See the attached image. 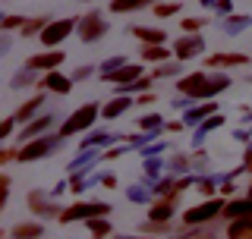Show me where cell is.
Here are the masks:
<instances>
[{"label": "cell", "instance_id": "cell-1", "mask_svg": "<svg viewBox=\"0 0 252 239\" xmlns=\"http://www.w3.org/2000/svg\"><path fill=\"white\" fill-rule=\"evenodd\" d=\"M224 89H230V76L224 73H186L177 79V91L186 94L189 101H211Z\"/></svg>", "mask_w": 252, "mask_h": 239}, {"label": "cell", "instance_id": "cell-2", "mask_svg": "<svg viewBox=\"0 0 252 239\" xmlns=\"http://www.w3.org/2000/svg\"><path fill=\"white\" fill-rule=\"evenodd\" d=\"M63 135H41V139H32V142H22V148L16 151V161H22V164H32V161H41V157L47 154H54L60 145H63Z\"/></svg>", "mask_w": 252, "mask_h": 239}, {"label": "cell", "instance_id": "cell-3", "mask_svg": "<svg viewBox=\"0 0 252 239\" xmlns=\"http://www.w3.org/2000/svg\"><path fill=\"white\" fill-rule=\"evenodd\" d=\"M98 117H101V107L98 104H82L79 110H73V114L63 120V126H60L57 132L63 135V139H73V135H79V132H89Z\"/></svg>", "mask_w": 252, "mask_h": 239}, {"label": "cell", "instance_id": "cell-4", "mask_svg": "<svg viewBox=\"0 0 252 239\" xmlns=\"http://www.w3.org/2000/svg\"><path fill=\"white\" fill-rule=\"evenodd\" d=\"M110 214V205L107 202H76V205H66L60 211V224H76V220H92V217H107Z\"/></svg>", "mask_w": 252, "mask_h": 239}, {"label": "cell", "instance_id": "cell-5", "mask_svg": "<svg viewBox=\"0 0 252 239\" xmlns=\"http://www.w3.org/2000/svg\"><path fill=\"white\" fill-rule=\"evenodd\" d=\"M73 29H79V19H51L44 26V31L38 35V41H41L47 51H54V47H60L69 35H73Z\"/></svg>", "mask_w": 252, "mask_h": 239}, {"label": "cell", "instance_id": "cell-6", "mask_svg": "<svg viewBox=\"0 0 252 239\" xmlns=\"http://www.w3.org/2000/svg\"><path fill=\"white\" fill-rule=\"evenodd\" d=\"M107 19L101 16V10H89L85 16H79V29H76V35L82 38L85 44H92V41H101V38L107 35Z\"/></svg>", "mask_w": 252, "mask_h": 239}, {"label": "cell", "instance_id": "cell-7", "mask_svg": "<svg viewBox=\"0 0 252 239\" xmlns=\"http://www.w3.org/2000/svg\"><path fill=\"white\" fill-rule=\"evenodd\" d=\"M224 198H205L202 205H195V208H189L183 214V224L186 227H195V224H208V220L220 217V211H224Z\"/></svg>", "mask_w": 252, "mask_h": 239}, {"label": "cell", "instance_id": "cell-8", "mask_svg": "<svg viewBox=\"0 0 252 239\" xmlns=\"http://www.w3.org/2000/svg\"><path fill=\"white\" fill-rule=\"evenodd\" d=\"M202 54H205V38L202 35H186V31H183V35L173 41V57L183 60V63L202 57Z\"/></svg>", "mask_w": 252, "mask_h": 239}, {"label": "cell", "instance_id": "cell-9", "mask_svg": "<svg viewBox=\"0 0 252 239\" xmlns=\"http://www.w3.org/2000/svg\"><path fill=\"white\" fill-rule=\"evenodd\" d=\"M54 123H57V114H38L35 120H29L26 126L19 129V142H32V139H41L47 135V129H54Z\"/></svg>", "mask_w": 252, "mask_h": 239}, {"label": "cell", "instance_id": "cell-10", "mask_svg": "<svg viewBox=\"0 0 252 239\" xmlns=\"http://www.w3.org/2000/svg\"><path fill=\"white\" fill-rule=\"evenodd\" d=\"M29 208H32V214H38V217H60V211H63L51 195L41 192V189L29 192Z\"/></svg>", "mask_w": 252, "mask_h": 239}, {"label": "cell", "instance_id": "cell-11", "mask_svg": "<svg viewBox=\"0 0 252 239\" xmlns=\"http://www.w3.org/2000/svg\"><path fill=\"white\" fill-rule=\"evenodd\" d=\"M63 60H66V54H63L60 47H54V51H44V54H35V57H29L26 66L35 69V73H51V69H60Z\"/></svg>", "mask_w": 252, "mask_h": 239}, {"label": "cell", "instance_id": "cell-12", "mask_svg": "<svg viewBox=\"0 0 252 239\" xmlns=\"http://www.w3.org/2000/svg\"><path fill=\"white\" fill-rule=\"evenodd\" d=\"M38 85H41V91L69 94V89H73V76H63L60 69H51V73H44L41 79H38Z\"/></svg>", "mask_w": 252, "mask_h": 239}, {"label": "cell", "instance_id": "cell-13", "mask_svg": "<svg viewBox=\"0 0 252 239\" xmlns=\"http://www.w3.org/2000/svg\"><path fill=\"white\" fill-rule=\"evenodd\" d=\"M145 76V66L142 63H126V66H120L117 73H110V76H101L107 85H129V82H136V79Z\"/></svg>", "mask_w": 252, "mask_h": 239}, {"label": "cell", "instance_id": "cell-14", "mask_svg": "<svg viewBox=\"0 0 252 239\" xmlns=\"http://www.w3.org/2000/svg\"><path fill=\"white\" fill-rule=\"evenodd\" d=\"M220 217L230 224V220H236V217H252V195H246V198H230V202L224 205V211H220Z\"/></svg>", "mask_w": 252, "mask_h": 239}, {"label": "cell", "instance_id": "cell-15", "mask_svg": "<svg viewBox=\"0 0 252 239\" xmlns=\"http://www.w3.org/2000/svg\"><path fill=\"white\" fill-rule=\"evenodd\" d=\"M132 104H136V101H132V94H114V98L101 107V117H104V120H117V117H123Z\"/></svg>", "mask_w": 252, "mask_h": 239}, {"label": "cell", "instance_id": "cell-16", "mask_svg": "<svg viewBox=\"0 0 252 239\" xmlns=\"http://www.w3.org/2000/svg\"><path fill=\"white\" fill-rule=\"evenodd\" d=\"M139 60H142V63H167V60H173V47H164V44H142Z\"/></svg>", "mask_w": 252, "mask_h": 239}, {"label": "cell", "instance_id": "cell-17", "mask_svg": "<svg viewBox=\"0 0 252 239\" xmlns=\"http://www.w3.org/2000/svg\"><path fill=\"white\" fill-rule=\"evenodd\" d=\"M249 63V54H211L205 60L208 69H220V66H246Z\"/></svg>", "mask_w": 252, "mask_h": 239}, {"label": "cell", "instance_id": "cell-18", "mask_svg": "<svg viewBox=\"0 0 252 239\" xmlns=\"http://www.w3.org/2000/svg\"><path fill=\"white\" fill-rule=\"evenodd\" d=\"M41 233H44V224H38V220H19L10 230L13 239H41Z\"/></svg>", "mask_w": 252, "mask_h": 239}, {"label": "cell", "instance_id": "cell-19", "mask_svg": "<svg viewBox=\"0 0 252 239\" xmlns=\"http://www.w3.org/2000/svg\"><path fill=\"white\" fill-rule=\"evenodd\" d=\"M211 114H218V104H202V107H186L183 110V123L186 126H202Z\"/></svg>", "mask_w": 252, "mask_h": 239}, {"label": "cell", "instance_id": "cell-20", "mask_svg": "<svg viewBox=\"0 0 252 239\" xmlns=\"http://www.w3.org/2000/svg\"><path fill=\"white\" fill-rule=\"evenodd\" d=\"M173 211H177V205L167 202V198H158V202L148 208V220H161V224H170Z\"/></svg>", "mask_w": 252, "mask_h": 239}, {"label": "cell", "instance_id": "cell-21", "mask_svg": "<svg viewBox=\"0 0 252 239\" xmlns=\"http://www.w3.org/2000/svg\"><path fill=\"white\" fill-rule=\"evenodd\" d=\"M132 35H136L142 44H164L167 41L164 29H152V26H132Z\"/></svg>", "mask_w": 252, "mask_h": 239}, {"label": "cell", "instance_id": "cell-22", "mask_svg": "<svg viewBox=\"0 0 252 239\" xmlns=\"http://www.w3.org/2000/svg\"><path fill=\"white\" fill-rule=\"evenodd\" d=\"M158 0H110L107 10L110 13H136V10H145V6H155Z\"/></svg>", "mask_w": 252, "mask_h": 239}, {"label": "cell", "instance_id": "cell-23", "mask_svg": "<svg viewBox=\"0 0 252 239\" xmlns=\"http://www.w3.org/2000/svg\"><path fill=\"white\" fill-rule=\"evenodd\" d=\"M41 104H44V94H35V98H29L26 104L16 107V120H19V123H29V120H35V114L41 110Z\"/></svg>", "mask_w": 252, "mask_h": 239}, {"label": "cell", "instance_id": "cell-24", "mask_svg": "<svg viewBox=\"0 0 252 239\" xmlns=\"http://www.w3.org/2000/svg\"><path fill=\"white\" fill-rule=\"evenodd\" d=\"M227 239H252V217H236L227 224Z\"/></svg>", "mask_w": 252, "mask_h": 239}, {"label": "cell", "instance_id": "cell-25", "mask_svg": "<svg viewBox=\"0 0 252 239\" xmlns=\"http://www.w3.org/2000/svg\"><path fill=\"white\" fill-rule=\"evenodd\" d=\"M85 224H89L92 239H107V236H114V227H110L107 217H92V220H85Z\"/></svg>", "mask_w": 252, "mask_h": 239}, {"label": "cell", "instance_id": "cell-26", "mask_svg": "<svg viewBox=\"0 0 252 239\" xmlns=\"http://www.w3.org/2000/svg\"><path fill=\"white\" fill-rule=\"evenodd\" d=\"M35 82H38V73H35V69H29V66H22V69H16L10 89L19 91V89H29V85H35Z\"/></svg>", "mask_w": 252, "mask_h": 239}, {"label": "cell", "instance_id": "cell-27", "mask_svg": "<svg viewBox=\"0 0 252 239\" xmlns=\"http://www.w3.org/2000/svg\"><path fill=\"white\" fill-rule=\"evenodd\" d=\"M114 142H120V139L110 135V132H92V135L82 139V148H107V145H114Z\"/></svg>", "mask_w": 252, "mask_h": 239}, {"label": "cell", "instance_id": "cell-28", "mask_svg": "<svg viewBox=\"0 0 252 239\" xmlns=\"http://www.w3.org/2000/svg\"><path fill=\"white\" fill-rule=\"evenodd\" d=\"M180 73H183V60H167V63H158V69H152V79H164V76H177L180 79Z\"/></svg>", "mask_w": 252, "mask_h": 239}, {"label": "cell", "instance_id": "cell-29", "mask_svg": "<svg viewBox=\"0 0 252 239\" xmlns=\"http://www.w3.org/2000/svg\"><path fill=\"white\" fill-rule=\"evenodd\" d=\"M220 126H224V117H220V114H211L208 120H205V123L199 126V132H195V145H202V139H205V135H208V132H215V129H220Z\"/></svg>", "mask_w": 252, "mask_h": 239}, {"label": "cell", "instance_id": "cell-30", "mask_svg": "<svg viewBox=\"0 0 252 239\" xmlns=\"http://www.w3.org/2000/svg\"><path fill=\"white\" fill-rule=\"evenodd\" d=\"M246 26H252V16H227V19H224V31H227V35H240Z\"/></svg>", "mask_w": 252, "mask_h": 239}, {"label": "cell", "instance_id": "cell-31", "mask_svg": "<svg viewBox=\"0 0 252 239\" xmlns=\"http://www.w3.org/2000/svg\"><path fill=\"white\" fill-rule=\"evenodd\" d=\"M47 22H51V19H47V16H35V19H26V26L19 29V31H22V38H32V35H41Z\"/></svg>", "mask_w": 252, "mask_h": 239}, {"label": "cell", "instance_id": "cell-32", "mask_svg": "<svg viewBox=\"0 0 252 239\" xmlns=\"http://www.w3.org/2000/svg\"><path fill=\"white\" fill-rule=\"evenodd\" d=\"M161 126H164V120L158 117V114H145V117L139 120V129L148 132V135H158V132H161Z\"/></svg>", "mask_w": 252, "mask_h": 239}, {"label": "cell", "instance_id": "cell-33", "mask_svg": "<svg viewBox=\"0 0 252 239\" xmlns=\"http://www.w3.org/2000/svg\"><path fill=\"white\" fill-rule=\"evenodd\" d=\"M205 26H208L205 16H186V19L180 22V29H183L186 35H199V29H205Z\"/></svg>", "mask_w": 252, "mask_h": 239}, {"label": "cell", "instance_id": "cell-34", "mask_svg": "<svg viewBox=\"0 0 252 239\" xmlns=\"http://www.w3.org/2000/svg\"><path fill=\"white\" fill-rule=\"evenodd\" d=\"M139 230L145 236H161V233H167V230H170V224H161V220H142Z\"/></svg>", "mask_w": 252, "mask_h": 239}, {"label": "cell", "instance_id": "cell-35", "mask_svg": "<svg viewBox=\"0 0 252 239\" xmlns=\"http://www.w3.org/2000/svg\"><path fill=\"white\" fill-rule=\"evenodd\" d=\"M142 167H145V177H152V179H145L148 186H152L155 179H161V177H158V173H161V157H158V154L145 157V164H142Z\"/></svg>", "mask_w": 252, "mask_h": 239}, {"label": "cell", "instance_id": "cell-36", "mask_svg": "<svg viewBox=\"0 0 252 239\" xmlns=\"http://www.w3.org/2000/svg\"><path fill=\"white\" fill-rule=\"evenodd\" d=\"M120 66H126V57H120V54H117V57H107V60L98 66V76H110V73H117Z\"/></svg>", "mask_w": 252, "mask_h": 239}, {"label": "cell", "instance_id": "cell-37", "mask_svg": "<svg viewBox=\"0 0 252 239\" xmlns=\"http://www.w3.org/2000/svg\"><path fill=\"white\" fill-rule=\"evenodd\" d=\"M180 6H183V3H155V6H152V13L158 16V19H170V16H177V13H180Z\"/></svg>", "mask_w": 252, "mask_h": 239}, {"label": "cell", "instance_id": "cell-38", "mask_svg": "<svg viewBox=\"0 0 252 239\" xmlns=\"http://www.w3.org/2000/svg\"><path fill=\"white\" fill-rule=\"evenodd\" d=\"M167 167H170L173 173H186L189 167H192V157H186V154H173L170 161H167Z\"/></svg>", "mask_w": 252, "mask_h": 239}, {"label": "cell", "instance_id": "cell-39", "mask_svg": "<svg viewBox=\"0 0 252 239\" xmlns=\"http://www.w3.org/2000/svg\"><path fill=\"white\" fill-rule=\"evenodd\" d=\"M22 26H26V16H3V19H0V29H3V31L22 29Z\"/></svg>", "mask_w": 252, "mask_h": 239}, {"label": "cell", "instance_id": "cell-40", "mask_svg": "<svg viewBox=\"0 0 252 239\" xmlns=\"http://www.w3.org/2000/svg\"><path fill=\"white\" fill-rule=\"evenodd\" d=\"M16 123H19V120H16V114H10V117H3V120H0V139H10Z\"/></svg>", "mask_w": 252, "mask_h": 239}, {"label": "cell", "instance_id": "cell-41", "mask_svg": "<svg viewBox=\"0 0 252 239\" xmlns=\"http://www.w3.org/2000/svg\"><path fill=\"white\" fill-rule=\"evenodd\" d=\"M195 189H199L205 198H215V182H211V179H199V182H195Z\"/></svg>", "mask_w": 252, "mask_h": 239}, {"label": "cell", "instance_id": "cell-42", "mask_svg": "<svg viewBox=\"0 0 252 239\" xmlns=\"http://www.w3.org/2000/svg\"><path fill=\"white\" fill-rule=\"evenodd\" d=\"M192 167H195V170H205V167H208V151H195V154H192Z\"/></svg>", "mask_w": 252, "mask_h": 239}, {"label": "cell", "instance_id": "cell-43", "mask_svg": "<svg viewBox=\"0 0 252 239\" xmlns=\"http://www.w3.org/2000/svg\"><path fill=\"white\" fill-rule=\"evenodd\" d=\"M85 186H89V179H82V173H73V179H69V189H73V192H85Z\"/></svg>", "mask_w": 252, "mask_h": 239}, {"label": "cell", "instance_id": "cell-44", "mask_svg": "<svg viewBox=\"0 0 252 239\" xmlns=\"http://www.w3.org/2000/svg\"><path fill=\"white\" fill-rule=\"evenodd\" d=\"M92 73H98V69H94V66H79L73 73V82H82V79H89Z\"/></svg>", "mask_w": 252, "mask_h": 239}, {"label": "cell", "instance_id": "cell-45", "mask_svg": "<svg viewBox=\"0 0 252 239\" xmlns=\"http://www.w3.org/2000/svg\"><path fill=\"white\" fill-rule=\"evenodd\" d=\"M129 198H136V202H148V198H152V192H145L142 186H132V189H129Z\"/></svg>", "mask_w": 252, "mask_h": 239}, {"label": "cell", "instance_id": "cell-46", "mask_svg": "<svg viewBox=\"0 0 252 239\" xmlns=\"http://www.w3.org/2000/svg\"><path fill=\"white\" fill-rule=\"evenodd\" d=\"M215 10H218V13H224V16H233V0H218Z\"/></svg>", "mask_w": 252, "mask_h": 239}, {"label": "cell", "instance_id": "cell-47", "mask_svg": "<svg viewBox=\"0 0 252 239\" xmlns=\"http://www.w3.org/2000/svg\"><path fill=\"white\" fill-rule=\"evenodd\" d=\"M164 129H167V132H183L186 123H183V120H170V123H164Z\"/></svg>", "mask_w": 252, "mask_h": 239}, {"label": "cell", "instance_id": "cell-48", "mask_svg": "<svg viewBox=\"0 0 252 239\" xmlns=\"http://www.w3.org/2000/svg\"><path fill=\"white\" fill-rule=\"evenodd\" d=\"M101 186H104V189H117V177H114V173H101Z\"/></svg>", "mask_w": 252, "mask_h": 239}, {"label": "cell", "instance_id": "cell-49", "mask_svg": "<svg viewBox=\"0 0 252 239\" xmlns=\"http://www.w3.org/2000/svg\"><path fill=\"white\" fill-rule=\"evenodd\" d=\"M243 170H252V142H249V148L243 151Z\"/></svg>", "mask_w": 252, "mask_h": 239}, {"label": "cell", "instance_id": "cell-50", "mask_svg": "<svg viewBox=\"0 0 252 239\" xmlns=\"http://www.w3.org/2000/svg\"><path fill=\"white\" fill-rule=\"evenodd\" d=\"M136 104H155V91H142L136 98Z\"/></svg>", "mask_w": 252, "mask_h": 239}, {"label": "cell", "instance_id": "cell-51", "mask_svg": "<svg viewBox=\"0 0 252 239\" xmlns=\"http://www.w3.org/2000/svg\"><path fill=\"white\" fill-rule=\"evenodd\" d=\"M10 161H16V151L13 148H3V151H0V164H10Z\"/></svg>", "mask_w": 252, "mask_h": 239}, {"label": "cell", "instance_id": "cell-52", "mask_svg": "<svg viewBox=\"0 0 252 239\" xmlns=\"http://www.w3.org/2000/svg\"><path fill=\"white\" fill-rule=\"evenodd\" d=\"M230 192H233V182H230V179L220 182V195H230Z\"/></svg>", "mask_w": 252, "mask_h": 239}, {"label": "cell", "instance_id": "cell-53", "mask_svg": "<svg viewBox=\"0 0 252 239\" xmlns=\"http://www.w3.org/2000/svg\"><path fill=\"white\" fill-rule=\"evenodd\" d=\"M110 239H148V236L142 233V236H110Z\"/></svg>", "mask_w": 252, "mask_h": 239}, {"label": "cell", "instance_id": "cell-54", "mask_svg": "<svg viewBox=\"0 0 252 239\" xmlns=\"http://www.w3.org/2000/svg\"><path fill=\"white\" fill-rule=\"evenodd\" d=\"M180 239H199V233H195V230H189L186 236H180Z\"/></svg>", "mask_w": 252, "mask_h": 239}, {"label": "cell", "instance_id": "cell-55", "mask_svg": "<svg viewBox=\"0 0 252 239\" xmlns=\"http://www.w3.org/2000/svg\"><path fill=\"white\" fill-rule=\"evenodd\" d=\"M199 3H202V6H215L218 0H199Z\"/></svg>", "mask_w": 252, "mask_h": 239}, {"label": "cell", "instance_id": "cell-56", "mask_svg": "<svg viewBox=\"0 0 252 239\" xmlns=\"http://www.w3.org/2000/svg\"><path fill=\"white\" fill-rule=\"evenodd\" d=\"M243 114H246V117H249V120H252V110H249V107H243Z\"/></svg>", "mask_w": 252, "mask_h": 239}, {"label": "cell", "instance_id": "cell-57", "mask_svg": "<svg viewBox=\"0 0 252 239\" xmlns=\"http://www.w3.org/2000/svg\"><path fill=\"white\" fill-rule=\"evenodd\" d=\"M249 195H252V179H249Z\"/></svg>", "mask_w": 252, "mask_h": 239}, {"label": "cell", "instance_id": "cell-58", "mask_svg": "<svg viewBox=\"0 0 252 239\" xmlns=\"http://www.w3.org/2000/svg\"><path fill=\"white\" fill-rule=\"evenodd\" d=\"M211 239H218V236H211Z\"/></svg>", "mask_w": 252, "mask_h": 239}, {"label": "cell", "instance_id": "cell-59", "mask_svg": "<svg viewBox=\"0 0 252 239\" xmlns=\"http://www.w3.org/2000/svg\"><path fill=\"white\" fill-rule=\"evenodd\" d=\"M10 239H13V236H10Z\"/></svg>", "mask_w": 252, "mask_h": 239}]
</instances>
